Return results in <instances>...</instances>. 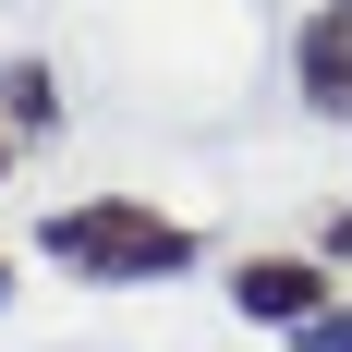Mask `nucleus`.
<instances>
[{"mask_svg":"<svg viewBox=\"0 0 352 352\" xmlns=\"http://www.w3.org/2000/svg\"><path fill=\"white\" fill-rule=\"evenodd\" d=\"M36 243L61 255L73 280L134 292V280H182V267H195V219L146 207V195H73V207H49V219H36Z\"/></svg>","mask_w":352,"mask_h":352,"instance_id":"1","label":"nucleus"},{"mask_svg":"<svg viewBox=\"0 0 352 352\" xmlns=\"http://www.w3.org/2000/svg\"><path fill=\"white\" fill-rule=\"evenodd\" d=\"M231 304H243L255 328H292V340H304V328L328 316V267L316 255H243V267H231Z\"/></svg>","mask_w":352,"mask_h":352,"instance_id":"2","label":"nucleus"},{"mask_svg":"<svg viewBox=\"0 0 352 352\" xmlns=\"http://www.w3.org/2000/svg\"><path fill=\"white\" fill-rule=\"evenodd\" d=\"M292 73H304V109L352 122V0H316L304 36H292Z\"/></svg>","mask_w":352,"mask_h":352,"instance_id":"3","label":"nucleus"},{"mask_svg":"<svg viewBox=\"0 0 352 352\" xmlns=\"http://www.w3.org/2000/svg\"><path fill=\"white\" fill-rule=\"evenodd\" d=\"M0 109H12L0 134H49V122H61V85H49V61H12V73H0Z\"/></svg>","mask_w":352,"mask_h":352,"instance_id":"4","label":"nucleus"},{"mask_svg":"<svg viewBox=\"0 0 352 352\" xmlns=\"http://www.w3.org/2000/svg\"><path fill=\"white\" fill-rule=\"evenodd\" d=\"M304 352H352V304H328V316L304 328Z\"/></svg>","mask_w":352,"mask_h":352,"instance_id":"5","label":"nucleus"},{"mask_svg":"<svg viewBox=\"0 0 352 352\" xmlns=\"http://www.w3.org/2000/svg\"><path fill=\"white\" fill-rule=\"evenodd\" d=\"M0 304H12V255H0Z\"/></svg>","mask_w":352,"mask_h":352,"instance_id":"6","label":"nucleus"},{"mask_svg":"<svg viewBox=\"0 0 352 352\" xmlns=\"http://www.w3.org/2000/svg\"><path fill=\"white\" fill-rule=\"evenodd\" d=\"M0 182H12V134H0Z\"/></svg>","mask_w":352,"mask_h":352,"instance_id":"7","label":"nucleus"}]
</instances>
